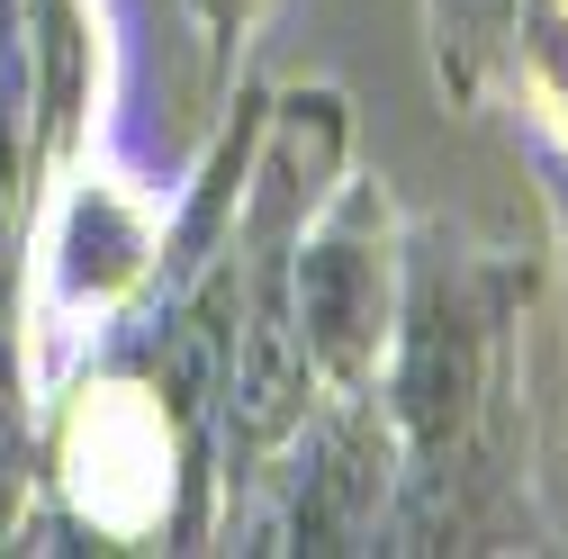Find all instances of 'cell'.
Masks as SVG:
<instances>
[{
    "instance_id": "cell-6",
    "label": "cell",
    "mask_w": 568,
    "mask_h": 559,
    "mask_svg": "<svg viewBox=\"0 0 568 559\" xmlns=\"http://www.w3.org/2000/svg\"><path fill=\"white\" fill-rule=\"evenodd\" d=\"M181 19H190V37H199V63H207V82H235L244 73V54H253V37H262V19H271V0H181Z\"/></svg>"
},
{
    "instance_id": "cell-1",
    "label": "cell",
    "mask_w": 568,
    "mask_h": 559,
    "mask_svg": "<svg viewBox=\"0 0 568 559\" xmlns=\"http://www.w3.org/2000/svg\"><path fill=\"white\" fill-rule=\"evenodd\" d=\"M532 298V271L515 253H478L460 226L415 217L406 271H397V325L379 353V415L397 443V550H443L478 524V497L496 478L515 397V316Z\"/></svg>"
},
{
    "instance_id": "cell-5",
    "label": "cell",
    "mask_w": 568,
    "mask_h": 559,
    "mask_svg": "<svg viewBox=\"0 0 568 559\" xmlns=\"http://www.w3.org/2000/svg\"><path fill=\"white\" fill-rule=\"evenodd\" d=\"M515 73H524V100H532V145H541V172H550V207H559V226H568V37L550 28L541 0L524 10Z\"/></svg>"
},
{
    "instance_id": "cell-2",
    "label": "cell",
    "mask_w": 568,
    "mask_h": 559,
    "mask_svg": "<svg viewBox=\"0 0 568 559\" xmlns=\"http://www.w3.org/2000/svg\"><path fill=\"white\" fill-rule=\"evenodd\" d=\"M397 271H406V226L379 199V181H334L316 217L290 244V307L298 343L316 362V388H371L388 325H397Z\"/></svg>"
},
{
    "instance_id": "cell-4",
    "label": "cell",
    "mask_w": 568,
    "mask_h": 559,
    "mask_svg": "<svg viewBox=\"0 0 568 559\" xmlns=\"http://www.w3.org/2000/svg\"><path fill=\"white\" fill-rule=\"evenodd\" d=\"M37 379H28V343H19V307L0 298V550H10L37 515Z\"/></svg>"
},
{
    "instance_id": "cell-3",
    "label": "cell",
    "mask_w": 568,
    "mask_h": 559,
    "mask_svg": "<svg viewBox=\"0 0 568 559\" xmlns=\"http://www.w3.org/2000/svg\"><path fill=\"white\" fill-rule=\"evenodd\" d=\"M434 10V54H443V82L478 109L496 100V82H515V54H524V10L532 0H424Z\"/></svg>"
}]
</instances>
